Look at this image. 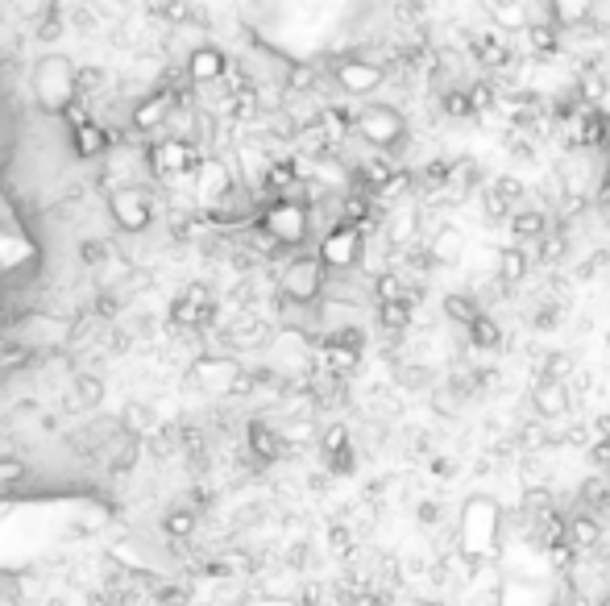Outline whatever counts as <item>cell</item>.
<instances>
[{"label":"cell","mask_w":610,"mask_h":606,"mask_svg":"<svg viewBox=\"0 0 610 606\" xmlns=\"http://www.w3.org/2000/svg\"><path fill=\"white\" fill-rule=\"evenodd\" d=\"M573 370V357L569 353H548L544 357V370H540V382H565Z\"/></svg>","instance_id":"obj_34"},{"label":"cell","mask_w":610,"mask_h":606,"mask_svg":"<svg viewBox=\"0 0 610 606\" xmlns=\"http://www.w3.org/2000/svg\"><path fill=\"white\" fill-rule=\"evenodd\" d=\"M225 345L233 353H245V349H266L270 345V324L258 320V316H241L225 328Z\"/></svg>","instance_id":"obj_14"},{"label":"cell","mask_w":610,"mask_h":606,"mask_svg":"<svg viewBox=\"0 0 610 606\" xmlns=\"http://www.w3.org/2000/svg\"><path fill=\"white\" fill-rule=\"evenodd\" d=\"M411 303L407 299H399V303H374V316H378V324H382V333H407L411 328Z\"/></svg>","instance_id":"obj_22"},{"label":"cell","mask_w":610,"mask_h":606,"mask_svg":"<svg viewBox=\"0 0 610 606\" xmlns=\"http://www.w3.org/2000/svg\"><path fill=\"white\" fill-rule=\"evenodd\" d=\"M602 266H610V254H594L586 266H577V279H594V274H598Z\"/></svg>","instance_id":"obj_40"},{"label":"cell","mask_w":610,"mask_h":606,"mask_svg":"<svg viewBox=\"0 0 610 606\" xmlns=\"http://www.w3.org/2000/svg\"><path fill=\"white\" fill-rule=\"evenodd\" d=\"M121 428H125L129 436L142 440L146 432H154V411H150L146 403H125V411H121Z\"/></svg>","instance_id":"obj_28"},{"label":"cell","mask_w":610,"mask_h":606,"mask_svg":"<svg viewBox=\"0 0 610 606\" xmlns=\"http://www.w3.org/2000/svg\"><path fill=\"white\" fill-rule=\"evenodd\" d=\"M30 92L42 113L67 117V108L79 104V67L67 54H42L30 71Z\"/></svg>","instance_id":"obj_1"},{"label":"cell","mask_w":610,"mask_h":606,"mask_svg":"<svg viewBox=\"0 0 610 606\" xmlns=\"http://www.w3.org/2000/svg\"><path fill=\"white\" fill-rule=\"evenodd\" d=\"M324 287H328V270H324L320 254H299L279 274V295L291 303H308V308H316L324 299Z\"/></svg>","instance_id":"obj_5"},{"label":"cell","mask_w":610,"mask_h":606,"mask_svg":"<svg viewBox=\"0 0 610 606\" xmlns=\"http://www.w3.org/2000/svg\"><path fill=\"white\" fill-rule=\"evenodd\" d=\"M162 532H166V540H171V544L191 540V532H196V507H175L171 515L162 519Z\"/></svg>","instance_id":"obj_24"},{"label":"cell","mask_w":610,"mask_h":606,"mask_svg":"<svg viewBox=\"0 0 610 606\" xmlns=\"http://www.w3.org/2000/svg\"><path fill=\"white\" fill-rule=\"evenodd\" d=\"M353 461H357V457H353V445H349V449H341V453H332V457H328V470L337 474V478H349V474L357 470Z\"/></svg>","instance_id":"obj_38"},{"label":"cell","mask_w":610,"mask_h":606,"mask_svg":"<svg viewBox=\"0 0 610 606\" xmlns=\"http://www.w3.org/2000/svg\"><path fill=\"white\" fill-rule=\"evenodd\" d=\"M445 316L453 320V324H461L465 333L474 328L486 312H482V303H478V295H465V291H453V295H445Z\"/></svg>","instance_id":"obj_20"},{"label":"cell","mask_w":610,"mask_h":606,"mask_svg":"<svg viewBox=\"0 0 610 606\" xmlns=\"http://www.w3.org/2000/svg\"><path fill=\"white\" fill-rule=\"evenodd\" d=\"M469 345H474V349H498V345H503V328H498V320L482 316L474 328H469Z\"/></svg>","instance_id":"obj_31"},{"label":"cell","mask_w":610,"mask_h":606,"mask_svg":"<svg viewBox=\"0 0 610 606\" xmlns=\"http://www.w3.org/2000/svg\"><path fill=\"white\" fill-rule=\"evenodd\" d=\"M519 200H523V183H519L515 175H498V179L486 187V216H490V220H503Z\"/></svg>","instance_id":"obj_17"},{"label":"cell","mask_w":610,"mask_h":606,"mask_svg":"<svg viewBox=\"0 0 610 606\" xmlns=\"http://www.w3.org/2000/svg\"><path fill=\"white\" fill-rule=\"evenodd\" d=\"M440 519V507L436 503H420V523H436Z\"/></svg>","instance_id":"obj_41"},{"label":"cell","mask_w":610,"mask_h":606,"mask_svg":"<svg viewBox=\"0 0 610 606\" xmlns=\"http://www.w3.org/2000/svg\"><path fill=\"white\" fill-rule=\"evenodd\" d=\"M353 133L362 137L366 146H374L382 154H395L407 142V117L395 104H366L362 113L353 117Z\"/></svg>","instance_id":"obj_4"},{"label":"cell","mask_w":610,"mask_h":606,"mask_svg":"<svg viewBox=\"0 0 610 606\" xmlns=\"http://www.w3.org/2000/svg\"><path fill=\"white\" fill-rule=\"evenodd\" d=\"M469 100H474V113H486V108H494L490 84H474V88H469Z\"/></svg>","instance_id":"obj_39"},{"label":"cell","mask_w":610,"mask_h":606,"mask_svg":"<svg viewBox=\"0 0 610 606\" xmlns=\"http://www.w3.org/2000/svg\"><path fill=\"white\" fill-rule=\"evenodd\" d=\"M498 519H503L498 507L490 499H482V494L461 515V557L474 569L486 565L498 553Z\"/></svg>","instance_id":"obj_2"},{"label":"cell","mask_w":610,"mask_h":606,"mask_svg":"<svg viewBox=\"0 0 610 606\" xmlns=\"http://www.w3.org/2000/svg\"><path fill=\"white\" fill-rule=\"evenodd\" d=\"M594 17V5L590 0H552L548 5V21L557 30H573V25H586Z\"/></svg>","instance_id":"obj_18"},{"label":"cell","mask_w":610,"mask_h":606,"mask_svg":"<svg viewBox=\"0 0 610 606\" xmlns=\"http://www.w3.org/2000/svg\"><path fill=\"white\" fill-rule=\"evenodd\" d=\"M349 445H353V440H349V428H345V424H332V428H324V440H320L324 457L341 453V449H349Z\"/></svg>","instance_id":"obj_35"},{"label":"cell","mask_w":610,"mask_h":606,"mask_svg":"<svg viewBox=\"0 0 610 606\" xmlns=\"http://www.w3.org/2000/svg\"><path fill=\"white\" fill-rule=\"evenodd\" d=\"M108 216L121 233H146L154 225V200L146 187H117L108 196Z\"/></svg>","instance_id":"obj_7"},{"label":"cell","mask_w":610,"mask_h":606,"mask_svg":"<svg viewBox=\"0 0 610 606\" xmlns=\"http://www.w3.org/2000/svg\"><path fill=\"white\" fill-rule=\"evenodd\" d=\"M486 13L498 21V25H507V30H532V9H523V5H498V0H490Z\"/></svg>","instance_id":"obj_27"},{"label":"cell","mask_w":610,"mask_h":606,"mask_svg":"<svg viewBox=\"0 0 610 606\" xmlns=\"http://www.w3.org/2000/svg\"><path fill=\"white\" fill-rule=\"evenodd\" d=\"M258 229L279 245V250H299L312 233V208L303 200H270V204H262Z\"/></svg>","instance_id":"obj_3"},{"label":"cell","mask_w":610,"mask_h":606,"mask_svg":"<svg viewBox=\"0 0 610 606\" xmlns=\"http://www.w3.org/2000/svg\"><path fill=\"white\" fill-rule=\"evenodd\" d=\"M469 54H474L478 67H494V71H507V67L515 63V59H511V42H507V34H498V30L474 34V42H469Z\"/></svg>","instance_id":"obj_13"},{"label":"cell","mask_w":610,"mask_h":606,"mask_svg":"<svg viewBox=\"0 0 610 606\" xmlns=\"http://www.w3.org/2000/svg\"><path fill=\"white\" fill-rule=\"evenodd\" d=\"M440 113L453 117V121L478 117V113H474V100H469V88H449V92H440Z\"/></svg>","instance_id":"obj_30"},{"label":"cell","mask_w":610,"mask_h":606,"mask_svg":"<svg viewBox=\"0 0 610 606\" xmlns=\"http://www.w3.org/2000/svg\"><path fill=\"white\" fill-rule=\"evenodd\" d=\"M362 254H366V229H353V225H332L320 241V262L328 274H353L362 266Z\"/></svg>","instance_id":"obj_6"},{"label":"cell","mask_w":610,"mask_h":606,"mask_svg":"<svg viewBox=\"0 0 610 606\" xmlns=\"http://www.w3.org/2000/svg\"><path fill=\"white\" fill-rule=\"evenodd\" d=\"M237 378H241V366L233 362V357H200L187 374L191 387L204 391V395H233Z\"/></svg>","instance_id":"obj_10"},{"label":"cell","mask_w":610,"mask_h":606,"mask_svg":"<svg viewBox=\"0 0 610 606\" xmlns=\"http://www.w3.org/2000/svg\"><path fill=\"white\" fill-rule=\"evenodd\" d=\"M511 233L519 241H544L552 229H548V212L544 208H523L511 216Z\"/></svg>","instance_id":"obj_21"},{"label":"cell","mask_w":610,"mask_h":606,"mask_svg":"<svg viewBox=\"0 0 610 606\" xmlns=\"http://www.w3.org/2000/svg\"><path fill=\"white\" fill-rule=\"evenodd\" d=\"M528 38H532V46L540 50V54H552L557 50V42H561V30L552 21H536L532 30H528Z\"/></svg>","instance_id":"obj_33"},{"label":"cell","mask_w":610,"mask_h":606,"mask_svg":"<svg viewBox=\"0 0 610 606\" xmlns=\"http://www.w3.org/2000/svg\"><path fill=\"white\" fill-rule=\"evenodd\" d=\"M532 407H536L540 420H561L565 411L573 407V395H569L565 382H540V378H536V387H532Z\"/></svg>","instance_id":"obj_16"},{"label":"cell","mask_w":610,"mask_h":606,"mask_svg":"<svg viewBox=\"0 0 610 606\" xmlns=\"http://www.w3.org/2000/svg\"><path fill=\"white\" fill-rule=\"evenodd\" d=\"M598 540H602V528L590 511L569 515V548L573 553H590V548H598Z\"/></svg>","instance_id":"obj_19"},{"label":"cell","mask_w":610,"mask_h":606,"mask_svg":"<svg viewBox=\"0 0 610 606\" xmlns=\"http://www.w3.org/2000/svg\"><path fill=\"white\" fill-rule=\"evenodd\" d=\"M113 142H117V137L108 133V129H104L96 117L71 129V150H75V158H100V154L113 150Z\"/></svg>","instance_id":"obj_15"},{"label":"cell","mask_w":610,"mask_h":606,"mask_svg":"<svg viewBox=\"0 0 610 606\" xmlns=\"http://www.w3.org/2000/svg\"><path fill=\"white\" fill-rule=\"evenodd\" d=\"M569 250V233L565 229H552L544 241H540V266H557Z\"/></svg>","instance_id":"obj_32"},{"label":"cell","mask_w":610,"mask_h":606,"mask_svg":"<svg viewBox=\"0 0 610 606\" xmlns=\"http://www.w3.org/2000/svg\"><path fill=\"white\" fill-rule=\"evenodd\" d=\"M598 428H602V436H610V416H602V424H598Z\"/></svg>","instance_id":"obj_42"},{"label":"cell","mask_w":610,"mask_h":606,"mask_svg":"<svg viewBox=\"0 0 610 606\" xmlns=\"http://www.w3.org/2000/svg\"><path fill=\"white\" fill-rule=\"evenodd\" d=\"M415 225H420V212L407 208V204H399L395 216H391V225H386V233H391V245H407V250H411Z\"/></svg>","instance_id":"obj_25"},{"label":"cell","mask_w":610,"mask_h":606,"mask_svg":"<svg viewBox=\"0 0 610 606\" xmlns=\"http://www.w3.org/2000/svg\"><path fill=\"white\" fill-rule=\"evenodd\" d=\"M590 465L598 470V478L610 474V436H602V440H594V445H590Z\"/></svg>","instance_id":"obj_37"},{"label":"cell","mask_w":610,"mask_h":606,"mask_svg":"<svg viewBox=\"0 0 610 606\" xmlns=\"http://www.w3.org/2000/svg\"><path fill=\"white\" fill-rule=\"evenodd\" d=\"M528 270H532V258L523 254L519 245H511V250L498 254V279H503L507 287H515V283L528 279Z\"/></svg>","instance_id":"obj_23"},{"label":"cell","mask_w":610,"mask_h":606,"mask_svg":"<svg viewBox=\"0 0 610 606\" xmlns=\"http://www.w3.org/2000/svg\"><path fill=\"white\" fill-rule=\"evenodd\" d=\"M332 79L345 96H370L374 88L386 84V67H378V59H337L332 63Z\"/></svg>","instance_id":"obj_9"},{"label":"cell","mask_w":610,"mask_h":606,"mask_svg":"<svg viewBox=\"0 0 610 606\" xmlns=\"http://www.w3.org/2000/svg\"><path fill=\"white\" fill-rule=\"evenodd\" d=\"M581 499H586V507H610V486H606V478H590L586 486H581Z\"/></svg>","instance_id":"obj_36"},{"label":"cell","mask_w":610,"mask_h":606,"mask_svg":"<svg viewBox=\"0 0 610 606\" xmlns=\"http://www.w3.org/2000/svg\"><path fill=\"white\" fill-rule=\"evenodd\" d=\"M374 299L378 303H399V299H407V279L399 270H382L378 279H374Z\"/></svg>","instance_id":"obj_29"},{"label":"cell","mask_w":610,"mask_h":606,"mask_svg":"<svg viewBox=\"0 0 610 606\" xmlns=\"http://www.w3.org/2000/svg\"><path fill=\"white\" fill-rule=\"evenodd\" d=\"M183 71H187L191 88H208V84H220V79L229 75V59L216 46H191V54L183 59Z\"/></svg>","instance_id":"obj_11"},{"label":"cell","mask_w":610,"mask_h":606,"mask_svg":"<svg viewBox=\"0 0 610 606\" xmlns=\"http://www.w3.org/2000/svg\"><path fill=\"white\" fill-rule=\"evenodd\" d=\"M245 445H249V453H254L258 465H274V461L287 457V432L270 428L266 420H249V428H245Z\"/></svg>","instance_id":"obj_12"},{"label":"cell","mask_w":610,"mask_h":606,"mask_svg":"<svg viewBox=\"0 0 610 606\" xmlns=\"http://www.w3.org/2000/svg\"><path fill=\"white\" fill-rule=\"evenodd\" d=\"M212 320H216V299L204 283L183 287L179 299L171 303V324L179 333H204V328H212Z\"/></svg>","instance_id":"obj_8"},{"label":"cell","mask_w":610,"mask_h":606,"mask_svg":"<svg viewBox=\"0 0 610 606\" xmlns=\"http://www.w3.org/2000/svg\"><path fill=\"white\" fill-rule=\"evenodd\" d=\"M432 258H436V266H453L461 258V233L453 225L436 229V237H432Z\"/></svg>","instance_id":"obj_26"}]
</instances>
